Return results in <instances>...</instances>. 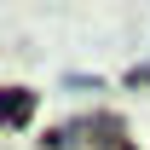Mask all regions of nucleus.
<instances>
[{
  "label": "nucleus",
  "instance_id": "nucleus-1",
  "mask_svg": "<svg viewBox=\"0 0 150 150\" xmlns=\"http://www.w3.org/2000/svg\"><path fill=\"white\" fill-rule=\"evenodd\" d=\"M29 110H35V98H29V93H12V98H6V127H23Z\"/></svg>",
  "mask_w": 150,
  "mask_h": 150
},
{
  "label": "nucleus",
  "instance_id": "nucleus-2",
  "mask_svg": "<svg viewBox=\"0 0 150 150\" xmlns=\"http://www.w3.org/2000/svg\"><path fill=\"white\" fill-rule=\"evenodd\" d=\"M127 81H133V87H150V64H144V69H133Z\"/></svg>",
  "mask_w": 150,
  "mask_h": 150
}]
</instances>
